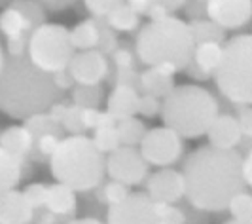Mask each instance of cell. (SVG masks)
<instances>
[{
    "instance_id": "36",
    "label": "cell",
    "mask_w": 252,
    "mask_h": 224,
    "mask_svg": "<svg viewBox=\"0 0 252 224\" xmlns=\"http://www.w3.org/2000/svg\"><path fill=\"white\" fill-rule=\"evenodd\" d=\"M158 213H159V219L169 224H186V215L180 211L175 205H169V203H158Z\"/></svg>"
},
{
    "instance_id": "32",
    "label": "cell",
    "mask_w": 252,
    "mask_h": 224,
    "mask_svg": "<svg viewBox=\"0 0 252 224\" xmlns=\"http://www.w3.org/2000/svg\"><path fill=\"white\" fill-rule=\"evenodd\" d=\"M12 4H15L21 12L25 13L27 17L32 21V25L34 27H40L42 23H46L48 19H46V12H44V8L38 4L36 0H13Z\"/></svg>"
},
{
    "instance_id": "20",
    "label": "cell",
    "mask_w": 252,
    "mask_h": 224,
    "mask_svg": "<svg viewBox=\"0 0 252 224\" xmlns=\"http://www.w3.org/2000/svg\"><path fill=\"white\" fill-rule=\"evenodd\" d=\"M76 192L72 188L64 187L61 183L48 185V194H46V209L53 217H68L76 211Z\"/></svg>"
},
{
    "instance_id": "17",
    "label": "cell",
    "mask_w": 252,
    "mask_h": 224,
    "mask_svg": "<svg viewBox=\"0 0 252 224\" xmlns=\"http://www.w3.org/2000/svg\"><path fill=\"white\" fill-rule=\"evenodd\" d=\"M34 211L23 198L21 190H10L0 194V224H31Z\"/></svg>"
},
{
    "instance_id": "26",
    "label": "cell",
    "mask_w": 252,
    "mask_h": 224,
    "mask_svg": "<svg viewBox=\"0 0 252 224\" xmlns=\"http://www.w3.org/2000/svg\"><path fill=\"white\" fill-rule=\"evenodd\" d=\"M116 131H118V139H120V147H139L146 127L144 122L131 116V118H124L116 122Z\"/></svg>"
},
{
    "instance_id": "19",
    "label": "cell",
    "mask_w": 252,
    "mask_h": 224,
    "mask_svg": "<svg viewBox=\"0 0 252 224\" xmlns=\"http://www.w3.org/2000/svg\"><path fill=\"white\" fill-rule=\"evenodd\" d=\"M0 147L13 158L23 162V158L34 149V137L25 125H10L0 131Z\"/></svg>"
},
{
    "instance_id": "40",
    "label": "cell",
    "mask_w": 252,
    "mask_h": 224,
    "mask_svg": "<svg viewBox=\"0 0 252 224\" xmlns=\"http://www.w3.org/2000/svg\"><path fill=\"white\" fill-rule=\"evenodd\" d=\"M241 111L239 114L235 116L237 122H239V127L243 131V137L245 139H251L252 137V111H251V105H239Z\"/></svg>"
},
{
    "instance_id": "25",
    "label": "cell",
    "mask_w": 252,
    "mask_h": 224,
    "mask_svg": "<svg viewBox=\"0 0 252 224\" xmlns=\"http://www.w3.org/2000/svg\"><path fill=\"white\" fill-rule=\"evenodd\" d=\"M191 37H193V44L199 42H226V31L222 27H218L216 23H213L211 19L201 17V19H191L188 23Z\"/></svg>"
},
{
    "instance_id": "44",
    "label": "cell",
    "mask_w": 252,
    "mask_h": 224,
    "mask_svg": "<svg viewBox=\"0 0 252 224\" xmlns=\"http://www.w3.org/2000/svg\"><path fill=\"white\" fill-rule=\"evenodd\" d=\"M241 177L245 181L247 187L252 185V152L247 150L245 154H241Z\"/></svg>"
},
{
    "instance_id": "4",
    "label": "cell",
    "mask_w": 252,
    "mask_h": 224,
    "mask_svg": "<svg viewBox=\"0 0 252 224\" xmlns=\"http://www.w3.org/2000/svg\"><path fill=\"white\" fill-rule=\"evenodd\" d=\"M220 114L216 97L203 86L182 84L175 86L163 99L159 116L163 125L182 139H199Z\"/></svg>"
},
{
    "instance_id": "45",
    "label": "cell",
    "mask_w": 252,
    "mask_h": 224,
    "mask_svg": "<svg viewBox=\"0 0 252 224\" xmlns=\"http://www.w3.org/2000/svg\"><path fill=\"white\" fill-rule=\"evenodd\" d=\"M51 78H53V84H55V87H57L59 91H64V89L72 87V84H74L72 76H70V73H68L66 69H64V71H59V73H55V75H51Z\"/></svg>"
},
{
    "instance_id": "35",
    "label": "cell",
    "mask_w": 252,
    "mask_h": 224,
    "mask_svg": "<svg viewBox=\"0 0 252 224\" xmlns=\"http://www.w3.org/2000/svg\"><path fill=\"white\" fill-rule=\"evenodd\" d=\"M61 127L70 131V135H82L84 127H82V122H80V107H68L66 112H64L63 120H61Z\"/></svg>"
},
{
    "instance_id": "21",
    "label": "cell",
    "mask_w": 252,
    "mask_h": 224,
    "mask_svg": "<svg viewBox=\"0 0 252 224\" xmlns=\"http://www.w3.org/2000/svg\"><path fill=\"white\" fill-rule=\"evenodd\" d=\"M139 87L144 91V95H152L156 99H163L165 95L175 87L173 76L156 69L148 67L146 71H142L139 75Z\"/></svg>"
},
{
    "instance_id": "8",
    "label": "cell",
    "mask_w": 252,
    "mask_h": 224,
    "mask_svg": "<svg viewBox=\"0 0 252 224\" xmlns=\"http://www.w3.org/2000/svg\"><path fill=\"white\" fill-rule=\"evenodd\" d=\"M139 152L148 165L169 167L180 160L184 152V139L165 125L152 127V129H146L144 137L140 141Z\"/></svg>"
},
{
    "instance_id": "15",
    "label": "cell",
    "mask_w": 252,
    "mask_h": 224,
    "mask_svg": "<svg viewBox=\"0 0 252 224\" xmlns=\"http://www.w3.org/2000/svg\"><path fill=\"white\" fill-rule=\"evenodd\" d=\"M207 139H209V145L215 147V149L222 150H237L243 143V131L239 127V122L233 114H218L213 124L209 125L207 129Z\"/></svg>"
},
{
    "instance_id": "23",
    "label": "cell",
    "mask_w": 252,
    "mask_h": 224,
    "mask_svg": "<svg viewBox=\"0 0 252 224\" xmlns=\"http://www.w3.org/2000/svg\"><path fill=\"white\" fill-rule=\"evenodd\" d=\"M68 33H70V44L76 51L97 50L99 37H101V25L95 19H84Z\"/></svg>"
},
{
    "instance_id": "33",
    "label": "cell",
    "mask_w": 252,
    "mask_h": 224,
    "mask_svg": "<svg viewBox=\"0 0 252 224\" xmlns=\"http://www.w3.org/2000/svg\"><path fill=\"white\" fill-rule=\"evenodd\" d=\"M129 192H131V190H129V187H126V185H122V183H118V181H108V183L102 187V199H104L108 205H114V203H118V201H122L124 198H127Z\"/></svg>"
},
{
    "instance_id": "49",
    "label": "cell",
    "mask_w": 252,
    "mask_h": 224,
    "mask_svg": "<svg viewBox=\"0 0 252 224\" xmlns=\"http://www.w3.org/2000/svg\"><path fill=\"white\" fill-rule=\"evenodd\" d=\"M68 224H104V223H101L99 219H93V217H84V219H74V221H70Z\"/></svg>"
},
{
    "instance_id": "48",
    "label": "cell",
    "mask_w": 252,
    "mask_h": 224,
    "mask_svg": "<svg viewBox=\"0 0 252 224\" xmlns=\"http://www.w3.org/2000/svg\"><path fill=\"white\" fill-rule=\"evenodd\" d=\"M127 4H131V6L142 15V13L146 12V8H148L150 4H154V0H127Z\"/></svg>"
},
{
    "instance_id": "42",
    "label": "cell",
    "mask_w": 252,
    "mask_h": 224,
    "mask_svg": "<svg viewBox=\"0 0 252 224\" xmlns=\"http://www.w3.org/2000/svg\"><path fill=\"white\" fill-rule=\"evenodd\" d=\"M191 19L207 17V0H186L182 6Z\"/></svg>"
},
{
    "instance_id": "39",
    "label": "cell",
    "mask_w": 252,
    "mask_h": 224,
    "mask_svg": "<svg viewBox=\"0 0 252 224\" xmlns=\"http://www.w3.org/2000/svg\"><path fill=\"white\" fill-rule=\"evenodd\" d=\"M101 116L102 111H99V109H80V122H82L84 131L97 129L101 125Z\"/></svg>"
},
{
    "instance_id": "13",
    "label": "cell",
    "mask_w": 252,
    "mask_h": 224,
    "mask_svg": "<svg viewBox=\"0 0 252 224\" xmlns=\"http://www.w3.org/2000/svg\"><path fill=\"white\" fill-rule=\"evenodd\" d=\"M252 0H207V19L224 31H237L251 21Z\"/></svg>"
},
{
    "instance_id": "27",
    "label": "cell",
    "mask_w": 252,
    "mask_h": 224,
    "mask_svg": "<svg viewBox=\"0 0 252 224\" xmlns=\"http://www.w3.org/2000/svg\"><path fill=\"white\" fill-rule=\"evenodd\" d=\"M72 101L80 109H99L102 101V87L101 84L95 86H80L76 84L72 89Z\"/></svg>"
},
{
    "instance_id": "29",
    "label": "cell",
    "mask_w": 252,
    "mask_h": 224,
    "mask_svg": "<svg viewBox=\"0 0 252 224\" xmlns=\"http://www.w3.org/2000/svg\"><path fill=\"white\" fill-rule=\"evenodd\" d=\"M226 209L231 213V219L252 221V196L247 190H241L229 199Z\"/></svg>"
},
{
    "instance_id": "28",
    "label": "cell",
    "mask_w": 252,
    "mask_h": 224,
    "mask_svg": "<svg viewBox=\"0 0 252 224\" xmlns=\"http://www.w3.org/2000/svg\"><path fill=\"white\" fill-rule=\"evenodd\" d=\"M93 145L101 154H110L112 150L120 147V139H118V131H116V124L114 125H102L93 129Z\"/></svg>"
},
{
    "instance_id": "22",
    "label": "cell",
    "mask_w": 252,
    "mask_h": 224,
    "mask_svg": "<svg viewBox=\"0 0 252 224\" xmlns=\"http://www.w3.org/2000/svg\"><path fill=\"white\" fill-rule=\"evenodd\" d=\"M106 27H110L114 33H131L140 25V13L127 2L118 4L114 10L104 15Z\"/></svg>"
},
{
    "instance_id": "7",
    "label": "cell",
    "mask_w": 252,
    "mask_h": 224,
    "mask_svg": "<svg viewBox=\"0 0 252 224\" xmlns=\"http://www.w3.org/2000/svg\"><path fill=\"white\" fill-rule=\"evenodd\" d=\"M70 33L59 23H42L27 40V57L38 71L55 75L64 71L74 55Z\"/></svg>"
},
{
    "instance_id": "41",
    "label": "cell",
    "mask_w": 252,
    "mask_h": 224,
    "mask_svg": "<svg viewBox=\"0 0 252 224\" xmlns=\"http://www.w3.org/2000/svg\"><path fill=\"white\" fill-rule=\"evenodd\" d=\"M118 48V40L114 37V31L108 29H102L101 27V37H99V44H97V50L101 53H112Z\"/></svg>"
},
{
    "instance_id": "31",
    "label": "cell",
    "mask_w": 252,
    "mask_h": 224,
    "mask_svg": "<svg viewBox=\"0 0 252 224\" xmlns=\"http://www.w3.org/2000/svg\"><path fill=\"white\" fill-rule=\"evenodd\" d=\"M46 194H48V185H44V183H32V185L25 187V190H23V198L32 207V211L44 209Z\"/></svg>"
},
{
    "instance_id": "18",
    "label": "cell",
    "mask_w": 252,
    "mask_h": 224,
    "mask_svg": "<svg viewBox=\"0 0 252 224\" xmlns=\"http://www.w3.org/2000/svg\"><path fill=\"white\" fill-rule=\"evenodd\" d=\"M139 89L131 86H114L108 99H106V112L114 120H124L139 114Z\"/></svg>"
},
{
    "instance_id": "37",
    "label": "cell",
    "mask_w": 252,
    "mask_h": 224,
    "mask_svg": "<svg viewBox=\"0 0 252 224\" xmlns=\"http://www.w3.org/2000/svg\"><path fill=\"white\" fill-rule=\"evenodd\" d=\"M86 4L89 12L93 13L95 17H104L106 13L114 10L118 4H122L124 0H82Z\"/></svg>"
},
{
    "instance_id": "10",
    "label": "cell",
    "mask_w": 252,
    "mask_h": 224,
    "mask_svg": "<svg viewBox=\"0 0 252 224\" xmlns=\"http://www.w3.org/2000/svg\"><path fill=\"white\" fill-rule=\"evenodd\" d=\"M158 203L146 192H129L127 198L108 205L106 224H158Z\"/></svg>"
},
{
    "instance_id": "50",
    "label": "cell",
    "mask_w": 252,
    "mask_h": 224,
    "mask_svg": "<svg viewBox=\"0 0 252 224\" xmlns=\"http://www.w3.org/2000/svg\"><path fill=\"white\" fill-rule=\"evenodd\" d=\"M222 224H252V221H239V219H227L226 223Z\"/></svg>"
},
{
    "instance_id": "1",
    "label": "cell",
    "mask_w": 252,
    "mask_h": 224,
    "mask_svg": "<svg viewBox=\"0 0 252 224\" xmlns=\"http://www.w3.org/2000/svg\"><path fill=\"white\" fill-rule=\"evenodd\" d=\"M180 173L184 196L201 211H224L229 199L247 188L241 177L239 150L199 147L186 158Z\"/></svg>"
},
{
    "instance_id": "5",
    "label": "cell",
    "mask_w": 252,
    "mask_h": 224,
    "mask_svg": "<svg viewBox=\"0 0 252 224\" xmlns=\"http://www.w3.org/2000/svg\"><path fill=\"white\" fill-rule=\"evenodd\" d=\"M50 169L55 183L74 192H89L102 183L104 154L95 149L88 135H68L50 156Z\"/></svg>"
},
{
    "instance_id": "16",
    "label": "cell",
    "mask_w": 252,
    "mask_h": 224,
    "mask_svg": "<svg viewBox=\"0 0 252 224\" xmlns=\"http://www.w3.org/2000/svg\"><path fill=\"white\" fill-rule=\"evenodd\" d=\"M220 57H222L220 42H199L193 46L191 61L184 71L193 78H209L215 75Z\"/></svg>"
},
{
    "instance_id": "30",
    "label": "cell",
    "mask_w": 252,
    "mask_h": 224,
    "mask_svg": "<svg viewBox=\"0 0 252 224\" xmlns=\"http://www.w3.org/2000/svg\"><path fill=\"white\" fill-rule=\"evenodd\" d=\"M25 127L32 133V137L36 139L42 133H59L61 125L55 124L46 112H38V114H32V116L27 118Z\"/></svg>"
},
{
    "instance_id": "52",
    "label": "cell",
    "mask_w": 252,
    "mask_h": 224,
    "mask_svg": "<svg viewBox=\"0 0 252 224\" xmlns=\"http://www.w3.org/2000/svg\"><path fill=\"white\" fill-rule=\"evenodd\" d=\"M158 224H169V223H165V221H161V219H159V221H158Z\"/></svg>"
},
{
    "instance_id": "6",
    "label": "cell",
    "mask_w": 252,
    "mask_h": 224,
    "mask_svg": "<svg viewBox=\"0 0 252 224\" xmlns=\"http://www.w3.org/2000/svg\"><path fill=\"white\" fill-rule=\"evenodd\" d=\"M218 91L233 105L252 103V37L235 35L222 44V57L215 71Z\"/></svg>"
},
{
    "instance_id": "9",
    "label": "cell",
    "mask_w": 252,
    "mask_h": 224,
    "mask_svg": "<svg viewBox=\"0 0 252 224\" xmlns=\"http://www.w3.org/2000/svg\"><path fill=\"white\" fill-rule=\"evenodd\" d=\"M104 173L110 181H118L126 187H137L148 177V163L137 147H118L104 158Z\"/></svg>"
},
{
    "instance_id": "11",
    "label": "cell",
    "mask_w": 252,
    "mask_h": 224,
    "mask_svg": "<svg viewBox=\"0 0 252 224\" xmlns=\"http://www.w3.org/2000/svg\"><path fill=\"white\" fill-rule=\"evenodd\" d=\"M66 71L70 73L74 84L95 86V84H101L110 75V65H108L106 55L99 50H84L74 51Z\"/></svg>"
},
{
    "instance_id": "43",
    "label": "cell",
    "mask_w": 252,
    "mask_h": 224,
    "mask_svg": "<svg viewBox=\"0 0 252 224\" xmlns=\"http://www.w3.org/2000/svg\"><path fill=\"white\" fill-rule=\"evenodd\" d=\"M114 53V63L118 69H135V57H133V51L131 50H116L112 51Z\"/></svg>"
},
{
    "instance_id": "38",
    "label": "cell",
    "mask_w": 252,
    "mask_h": 224,
    "mask_svg": "<svg viewBox=\"0 0 252 224\" xmlns=\"http://www.w3.org/2000/svg\"><path fill=\"white\" fill-rule=\"evenodd\" d=\"M161 109V99H156L152 95H140L139 101V114H142L144 118H154L159 114Z\"/></svg>"
},
{
    "instance_id": "34",
    "label": "cell",
    "mask_w": 252,
    "mask_h": 224,
    "mask_svg": "<svg viewBox=\"0 0 252 224\" xmlns=\"http://www.w3.org/2000/svg\"><path fill=\"white\" fill-rule=\"evenodd\" d=\"M59 141H61V135H59V133H42V135H38V137L34 139V147H36L40 156L50 158L51 154L55 152V149H57Z\"/></svg>"
},
{
    "instance_id": "14",
    "label": "cell",
    "mask_w": 252,
    "mask_h": 224,
    "mask_svg": "<svg viewBox=\"0 0 252 224\" xmlns=\"http://www.w3.org/2000/svg\"><path fill=\"white\" fill-rule=\"evenodd\" d=\"M146 194L156 203L175 205L178 199L184 198V179L182 173L173 167H159L158 171L148 175Z\"/></svg>"
},
{
    "instance_id": "46",
    "label": "cell",
    "mask_w": 252,
    "mask_h": 224,
    "mask_svg": "<svg viewBox=\"0 0 252 224\" xmlns=\"http://www.w3.org/2000/svg\"><path fill=\"white\" fill-rule=\"evenodd\" d=\"M42 8H48V10H53V12H61L64 8L72 6L76 0H36Z\"/></svg>"
},
{
    "instance_id": "3",
    "label": "cell",
    "mask_w": 252,
    "mask_h": 224,
    "mask_svg": "<svg viewBox=\"0 0 252 224\" xmlns=\"http://www.w3.org/2000/svg\"><path fill=\"white\" fill-rule=\"evenodd\" d=\"M193 46L188 21L171 13L161 19L148 21L140 29L135 53L146 67H156L175 76L189 65Z\"/></svg>"
},
{
    "instance_id": "24",
    "label": "cell",
    "mask_w": 252,
    "mask_h": 224,
    "mask_svg": "<svg viewBox=\"0 0 252 224\" xmlns=\"http://www.w3.org/2000/svg\"><path fill=\"white\" fill-rule=\"evenodd\" d=\"M23 177V162L13 158L0 147V194L10 192L21 183Z\"/></svg>"
},
{
    "instance_id": "47",
    "label": "cell",
    "mask_w": 252,
    "mask_h": 224,
    "mask_svg": "<svg viewBox=\"0 0 252 224\" xmlns=\"http://www.w3.org/2000/svg\"><path fill=\"white\" fill-rule=\"evenodd\" d=\"M184 2H186V0H154V4H150V6H163L167 12L173 13L175 10L182 8Z\"/></svg>"
},
{
    "instance_id": "51",
    "label": "cell",
    "mask_w": 252,
    "mask_h": 224,
    "mask_svg": "<svg viewBox=\"0 0 252 224\" xmlns=\"http://www.w3.org/2000/svg\"><path fill=\"white\" fill-rule=\"evenodd\" d=\"M2 63H4V50H2V44H0V69H2Z\"/></svg>"
},
{
    "instance_id": "12",
    "label": "cell",
    "mask_w": 252,
    "mask_h": 224,
    "mask_svg": "<svg viewBox=\"0 0 252 224\" xmlns=\"http://www.w3.org/2000/svg\"><path fill=\"white\" fill-rule=\"evenodd\" d=\"M34 29L36 27L32 25V21L15 4L6 6L0 12V33L8 40L6 55H25L27 40Z\"/></svg>"
},
{
    "instance_id": "2",
    "label": "cell",
    "mask_w": 252,
    "mask_h": 224,
    "mask_svg": "<svg viewBox=\"0 0 252 224\" xmlns=\"http://www.w3.org/2000/svg\"><path fill=\"white\" fill-rule=\"evenodd\" d=\"M61 91L51 75L38 71L25 55H4L0 69V111L15 120L46 112Z\"/></svg>"
}]
</instances>
